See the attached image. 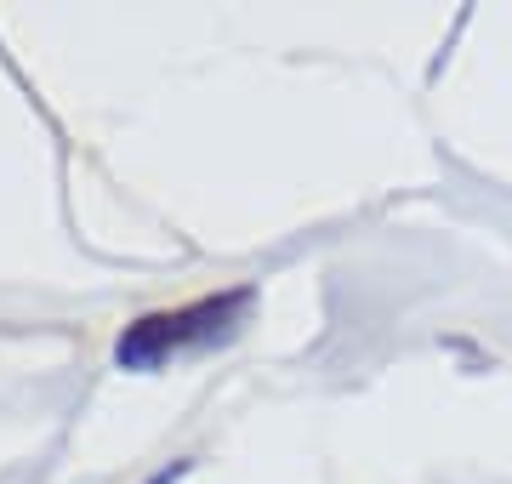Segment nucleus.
<instances>
[{
	"label": "nucleus",
	"mask_w": 512,
	"mask_h": 484,
	"mask_svg": "<svg viewBox=\"0 0 512 484\" xmlns=\"http://www.w3.org/2000/svg\"><path fill=\"white\" fill-rule=\"evenodd\" d=\"M183 473H188V462H177V467H165L160 479H148V484H171V479H183Z\"/></svg>",
	"instance_id": "f03ea898"
},
{
	"label": "nucleus",
	"mask_w": 512,
	"mask_h": 484,
	"mask_svg": "<svg viewBox=\"0 0 512 484\" xmlns=\"http://www.w3.org/2000/svg\"><path fill=\"white\" fill-rule=\"evenodd\" d=\"M256 291L239 285V291H222V297H200L188 308H165V314H143L137 325H126V336L114 342V359L126 371H160L165 359L177 354H200V348H217L245 325Z\"/></svg>",
	"instance_id": "f257e3e1"
}]
</instances>
